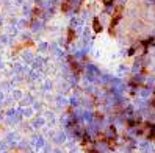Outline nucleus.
Listing matches in <instances>:
<instances>
[{"mask_svg": "<svg viewBox=\"0 0 155 153\" xmlns=\"http://www.w3.org/2000/svg\"><path fill=\"white\" fill-rule=\"evenodd\" d=\"M122 10H124L122 6H116V10H114V13H113V16H111V30H113V27L119 22L121 16H122Z\"/></svg>", "mask_w": 155, "mask_h": 153, "instance_id": "obj_1", "label": "nucleus"}, {"mask_svg": "<svg viewBox=\"0 0 155 153\" xmlns=\"http://www.w3.org/2000/svg\"><path fill=\"white\" fill-rule=\"evenodd\" d=\"M93 28H94V31H102V25H100V21L99 19H94V22H93Z\"/></svg>", "mask_w": 155, "mask_h": 153, "instance_id": "obj_2", "label": "nucleus"}, {"mask_svg": "<svg viewBox=\"0 0 155 153\" xmlns=\"http://www.w3.org/2000/svg\"><path fill=\"white\" fill-rule=\"evenodd\" d=\"M102 2H104V3H105V5H110V3H111V2H113V0H102Z\"/></svg>", "mask_w": 155, "mask_h": 153, "instance_id": "obj_3", "label": "nucleus"}]
</instances>
